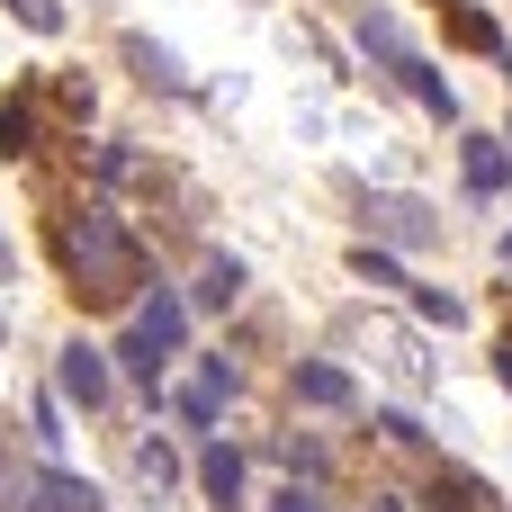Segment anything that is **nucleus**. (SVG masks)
Returning a JSON list of instances; mask_svg holds the SVG:
<instances>
[{
	"mask_svg": "<svg viewBox=\"0 0 512 512\" xmlns=\"http://www.w3.org/2000/svg\"><path fill=\"white\" fill-rule=\"evenodd\" d=\"M135 324H144V333H153V351H171V342H180V324H189V315H180V297H153V306H144V315H135Z\"/></svg>",
	"mask_w": 512,
	"mask_h": 512,
	"instance_id": "obj_12",
	"label": "nucleus"
},
{
	"mask_svg": "<svg viewBox=\"0 0 512 512\" xmlns=\"http://www.w3.org/2000/svg\"><path fill=\"white\" fill-rule=\"evenodd\" d=\"M351 270H360V279H369V288H405V279H396V261H387V252H369V243H360V252H351Z\"/></svg>",
	"mask_w": 512,
	"mask_h": 512,
	"instance_id": "obj_17",
	"label": "nucleus"
},
{
	"mask_svg": "<svg viewBox=\"0 0 512 512\" xmlns=\"http://www.w3.org/2000/svg\"><path fill=\"white\" fill-rule=\"evenodd\" d=\"M135 477H144V486H171V477H180V450H171V441H144V450H135Z\"/></svg>",
	"mask_w": 512,
	"mask_h": 512,
	"instance_id": "obj_14",
	"label": "nucleus"
},
{
	"mask_svg": "<svg viewBox=\"0 0 512 512\" xmlns=\"http://www.w3.org/2000/svg\"><path fill=\"white\" fill-rule=\"evenodd\" d=\"M36 486H45V468H27V459H0V512H36Z\"/></svg>",
	"mask_w": 512,
	"mask_h": 512,
	"instance_id": "obj_10",
	"label": "nucleus"
},
{
	"mask_svg": "<svg viewBox=\"0 0 512 512\" xmlns=\"http://www.w3.org/2000/svg\"><path fill=\"white\" fill-rule=\"evenodd\" d=\"M0 153H27V108H0Z\"/></svg>",
	"mask_w": 512,
	"mask_h": 512,
	"instance_id": "obj_20",
	"label": "nucleus"
},
{
	"mask_svg": "<svg viewBox=\"0 0 512 512\" xmlns=\"http://www.w3.org/2000/svg\"><path fill=\"white\" fill-rule=\"evenodd\" d=\"M234 297H243V261H234V252H216V261L198 270V306H234Z\"/></svg>",
	"mask_w": 512,
	"mask_h": 512,
	"instance_id": "obj_8",
	"label": "nucleus"
},
{
	"mask_svg": "<svg viewBox=\"0 0 512 512\" xmlns=\"http://www.w3.org/2000/svg\"><path fill=\"white\" fill-rule=\"evenodd\" d=\"M63 261H72L81 297H99V306H117V297L144 279V261H135V243H126V225H117L108 207H81V216L63 225Z\"/></svg>",
	"mask_w": 512,
	"mask_h": 512,
	"instance_id": "obj_1",
	"label": "nucleus"
},
{
	"mask_svg": "<svg viewBox=\"0 0 512 512\" xmlns=\"http://www.w3.org/2000/svg\"><path fill=\"white\" fill-rule=\"evenodd\" d=\"M495 378H504V387H512V351H504V360H495Z\"/></svg>",
	"mask_w": 512,
	"mask_h": 512,
	"instance_id": "obj_22",
	"label": "nucleus"
},
{
	"mask_svg": "<svg viewBox=\"0 0 512 512\" xmlns=\"http://www.w3.org/2000/svg\"><path fill=\"white\" fill-rule=\"evenodd\" d=\"M297 396H306V405H324V414H342V405H351V378H342V369H324V360H306V369H297Z\"/></svg>",
	"mask_w": 512,
	"mask_h": 512,
	"instance_id": "obj_6",
	"label": "nucleus"
},
{
	"mask_svg": "<svg viewBox=\"0 0 512 512\" xmlns=\"http://www.w3.org/2000/svg\"><path fill=\"white\" fill-rule=\"evenodd\" d=\"M441 9H450V36H459V45H477V54H504V36H495V18H486V9H468V0H441Z\"/></svg>",
	"mask_w": 512,
	"mask_h": 512,
	"instance_id": "obj_9",
	"label": "nucleus"
},
{
	"mask_svg": "<svg viewBox=\"0 0 512 512\" xmlns=\"http://www.w3.org/2000/svg\"><path fill=\"white\" fill-rule=\"evenodd\" d=\"M36 512H108V504H99L81 477H54V468H45V486H36Z\"/></svg>",
	"mask_w": 512,
	"mask_h": 512,
	"instance_id": "obj_7",
	"label": "nucleus"
},
{
	"mask_svg": "<svg viewBox=\"0 0 512 512\" xmlns=\"http://www.w3.org/2000/svg\"><path fill=\"white\" fill-rule=\"evenodd\" d=\"M54 387H63V396H72V405H108V360H99V351H81V342H72V351H63V360H54Z\"/></svg>",
	"mask_w": 512,
	"mask_h": 512,
	"instance_id": "obj_3",
	"label": "nucleus"
},
{
	"mask_svg": "<svg viewBox=\"0 0 512 512\" xmlns=\"http://www.w3.org/2000/svg\"><path fill=\"white\" fill-rule=\"evenodd\" d=\"M117 360H126V378H144V387H153V369H162V351H153V333H144V324L117 342Z\"/></svg>",
	"mask_w": 512,
	"mask_h": 512,
	"instance_id": "obj_13",
	"label": "nucleus"
},
{
	"mask_svg": "<svg viewBox=\"0 0 512 512\" xmlns=\"http://www.w3.org/2000/svg\"><path fill=\"white\" fill-rule=\"evenodd\" d=\"M396 72H405V90H414V99H423V108H432V117H441V126H450V117H459V90H450V81H441V63H423V54H405V63H396Z\"/></svg>",
	"mask_w": 512,
	"mask_h": 512,
	"instance_id": "obj_4",
	"label": "nucleus"
},
{
	"mask_svg": "<svg viewBox=\"0 0 512 512\" xmlns=\"http://www.w3.org/2000/svg\"><path fill=\"white\" fill-rule=\"evenodd\" d=\"M270 512H324V504H315L306 486H288V495H279V504H270Z\"/></svg>",
	"mask_w": 512,
	"mask_h": 512,
	"instance_id": "obj_21",
	"label": "nucleus"
},
{
	"mask_svg": "<svg viewBox=\"0 0 512 512\" xmlns=\"http://www.w3.org/2000/svg\"><path fill=\"white\" fill-rule=\"evenodd\" d=\"M504 180V153L495 144H468V189H495Z\"/></svg>",
	"mask_w": 512,
	"mask_h": 512,
	"instance_id": "obj_16",
	"label": "nucleus"
},
{
	"mask_svg": "<svg viewBox=\"0 0 512 512\" xmlns=\"http://www.w3.org/2000/svg\"><path fill=\"white\" fill-rule=\"evenodd\" d=\"M423 315H432V324H468V306H459V297H441V288H423Z\"/></svg>",
	"mask_w": 512,
	"mask_h": 512,
	"instance_id": "obj_19",
	"label": "nucleus"
},
{
	"mask_svg": "<svg viewBox=\"0 0 512 512\" xmlns=\"http://www.w3.org/2000/svg\"><path fill=\"white\" fill-rule=\"evenodd\" d=\"M198 486L216 495V512H234L243 504V459H234V450H207V459H198Z\"/></svg>",
	"mask_w": 512,
	"mask_h": 512,
	"instance_id": "obj_5",
	"label": "nucleus"
},
{
	"mask_svg": "<svg viewBox=\"0 0 512 512\" xmlns=\"http://www.w3.org/2000/svg\"><path fill=\"white\" fill-rule=\"evenodd\" d=\"M360 216H369L378 234H396V243H441V216H432L423 198H369Z\"/></svg>",
	"mask_w": 512,
	"mask_h": 512,
	"instance_id": "obj_2",
	"label": "nucleus"
},
{
	"mask_svg": "<svg viewBox=\"0 0 512 512\" xmlns=\"http://www.w3.org/2000/svg\"><path fill=\"white\" fill-rule=\"evenodd\" d=\"M126 54L144 63V81H162V90H180V63H171L162 45H144V36H126Z\"/></svg>",
	"mask_w": 512,
	"mask_h": 512,
	"instance_id": "obj_15",
	"label": "nucleus"
},
{
	"mask_svg": "<svg viewBox=\"0 0 512 512\" xmlns=\"http://www.w3.org/2000/svg\"><path fill=\"white\" fill-rule=\"evenodd\" d=\"M504 261H512V234H504Z\"/></svg>",
	"mask_w": 512,
	"mask_h": 512,
	"instance_id": "obj_23",
	"label": "nucleus"
},
{
	"mask_svg": "<svg viewBox=\"0 0 512 512\" xmlns=\"http://www.w3.org/2000/svg\"><path fill=\"white\" fill-rule=\"evenodd\" d=\"M432 504H441V512H495V486H477V477H441Z\"/></svg>",
	"mask_w": 512,
	"mask_h": 512,
	"instance_id": "obj_11",
	"label": "nucleus"
},
{
	"mask_svg": "<svg viewBox=\"0 0 512 512\" xmlns=\"http://www.w3.org/2000/svg\"><path fill=\"white\" fill-rule=\"evenodd\" d=\"M9 9H18L36 36H54V27H63V0H9Z\"/></svg>",
	"mask_w": 512,
	"mask_h": 512,
	"instance_id": "obj_18",
	"label": "nucleus"
}]
</instances>
